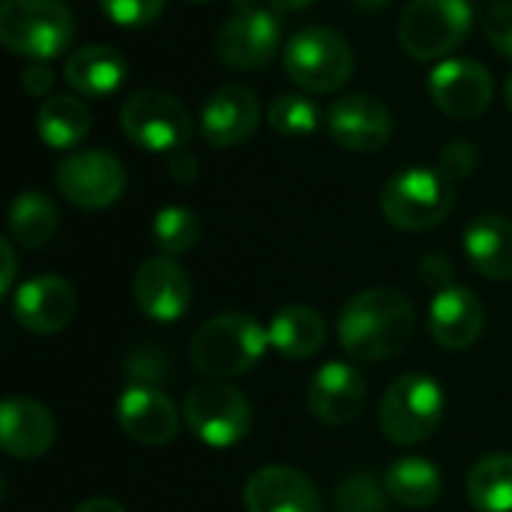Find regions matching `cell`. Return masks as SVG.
Instances as JSON below:
<instances>
[{"label":"cell","mask_w":512,"mask_h":512,"mask_svg":"<svg viewBox=\"0 0 512 512\" xmlns=\"http://www.w3.org/2000/svg\"><path fill=\"white\" fill-rule=\"evenodd\" d=\"M465 252L477 273L492 282L512 279V219L480 216L465 231Z\"/></svg>","instance_id":"22"},{"label":"cell","mask_w":512,"mask_h":512,"mask_svg":"<svg viewBox=\"0 0 512 512\" xmlns=\"http://www.w3.org/2000/svg\"><path fill=\"white\" fill-rule=\"evenodd\" d=\"M54 417L36 399H6L0 408V447L12 459H39L54 447Z\"/></svg>","instance_id":"20"},{"label":"cell","mask_w":512,"mask_h":512,"mask_svg":"<svg viewBox=\"0 0 512 512\" xmlns=\"http://www.w3.org/2000/svg\"><path fill=\"white\" fill-rule=\"evenodd\" d=\"M381 210L399 231H429L441 225L453 210L450 180L429 168L399 171L381 192Z\"/></svg>","instance_id":"8"},{"label":"cell","mask_w":512,"mask_h":512,"mask_svg":"<svg viewBox=\"0 0 512 512\" xmlns=\"http://www.w3.org/2000/svg\"><path fill=\"white\" fill-rule=\"evenodd\" d=\"M168 174H171L177 183H189V180H195V174H198V162H195V156H189V153H183V150H174V153H171V159H168Z\"/></svg>","instance_id":"37"},{"label":"cell","mask_w":512,"mask_h":512,"mask_svg":"<svg viewBox=\"0 0 512 512\" xmlns=\"http://www.w3.org/2000/svg\"><path fill=\"white\" fill-rule=\"evenodd\" d=\"M354 6H360V9H366V12H378V9H384L390 0H351Z\"/></svg>","instance_id":"41"},{"label":"cell","mask_w":512,"mask_h":512,"mask_svg":"<svg viewBox=\"0 0 512 512\" xmlns=\"http://www.w3.org/2000/svg\"><path fill=\"white\" fill-rule=\"evenodd\" d=\"M282 63L303 93H333L351 78L354 51L330 27H303L288 39Z\"/></svg>","instance_id":"5"},{"label":"cell","mask_w":512,"mask_h":512,"mask_svg":"<svg viewBox=\"0 0 512 512\" xmlns=\"http://www.w3.org/2000/svg\"><path fill=\"white\" fill-rule=\"evenodd\" d=\"M75 36L72 9L63 0H3L0 42L36 63L60 57Z\"/></svg>","instance_id":"3"},{"label":"cell","mask_w":512,"mask_h":512,"mask_svg":"<svg viewBox=\"0 0 512 512\" xmlns=\"http://www.w3.org/2000/svg\"><path fill=\"white\" fill-rule=\"evenodd\" d=\"M429 96L432 102L453 120L480 117L495 93L492 75L483 63L471 57H447L429 72Z\"/></svg>","instance_id":"11"},{"label":"cell","mask_w":512,"mask_h":512,"mask_svg":"<svg viewBox=\"0 0 512 512\" xmlns=\"http://www.w3.org/2000/svg\"><path fill=\"white\" fill-rule=\"evenodd\" d=\"M120 126L126 138L150 153H174L192 135V117L186 105L165 90H138L120 108Z\"/></svg>","instance_id":"9"},{"label":"cell","mask_w":512,"mask_h":512,"mask_svg":"<svg viewBox=\"0 0 512 512\" xmlns=\"http://www.w3.org/2000/svg\"><path fill=\"white\" fill-rule=\"evenodd\" d=\"M21 84L30 96H45L54 84V75L45 63H30L24 72H21Z\"/></svg>","instance_id":"35"},{"label":"cell","mask_w":512,"mask_h":512,"mask_svg":"<svg viewBox=\"0 0 512 512\" xmlns=\"http://www.w3.org/2000/svg\"><path fill=\"white\" fill-rule=\"evenodd\" d=\"M384 486H387L390 498L399 501L402 507L423 510V507H432L441 498L444 480H441V471L429 459L408 456V459H396L387 468Z\"/></svg>","instance_id":"25"},{"label":"cell","mask_w":512,"mask_h":512,"mask_svg":"<svg viewBox=\"0 0 512 512\" xmlns=\"http://www.w3.org/2000/svg\"><path fill=\"white\" fill-rule=\"evenodd\" d=\"M270 345L288 360H309L327 342V324L312 306H285L273 315L267 327Z\"/></svg>","instance_id":"24"},{"label":"cell","mask_w":512,"mask_h":512,"mask_svg":"<svg viewBox=\"0 0 512 512\" xmlns=\"http://www.w3.org/2000/svg\"><path fill=\"white\" fill-rule=\"evenodd\" d=\"M0 258H3V273H0V291L9 294L15 282V249L9 240H0Z\"/></svg>","instance_id":"38"},{"label":"cell","mask_w":512,"mask_h":512,"mask_svg":"<svg viewBox=\"0 0 512 512\" xmlns=\"http://www.w3.org/2000/svg\"><path fill=\"white\" fill-rule=\"evenodd\" d=\"M9 231L18 246L42 249L57 231V210L39 192H21L9 210Z\"/></svg>","instance_id":"28"},{"label":"cell","mask_w":512,"mask_h":512,"mask_svg":"<svg viewBox=\"0 0 512 512\" xmlns=\"http://www.w3.org/2000/svg\"><path fill=\"white\" fill-rule=\"evenodd\" d=\"M390 492L381 480L372 474H357L345 480L336 492V510L339 512H390L387 504Z\"/></svg>","instance_id":"31"},{"label":"cell","mask_w":512,"mask_h":512,"mask_svg":"<svg viewBox=\"0 0 512 512\" xmlns=\"http://www.w3.org/2000/svg\"><path fill=\"white\" fill-rule=\"evenodd\" d=\"M153 237L168 258L186 255L201 237V222L186 207H162L153 219Z\"/></svg>","instance_id":"30"},{"label":"cell","mask_w":512,"mask_h":512,"mask_svg":"<svg viewBox=\"0 0 512 512\" xmlns=\"http://www.w3.org/2000/svg\"><path fill=\"white\" fill-rule=\"evenodd\" d=\"M279 39L282 27L273 12L246 9L222 21L216 33V54L231 69H258L276 54Z\"/></svg>","instance_id":"12"},{"label":"cell","mask_w":512,"mask_h":512,"mask_svg":"<svg viewBox=\"0 0 512 512\" xmlns=\"http://www.w3.org/2000/svg\"><path fill=\"white\" fill-rule=\"evenodd\" d=\"M243 501L249 512H324L312 480L285 465L255 471L243 489Z\"/></svg>","instance_id":"19"},{"label":"cell","mask_w":512,"mask_h":512,"mask_svg":"<svg viewBox=\"0 0 512 512\" xmlns=\"http://www.w3.org/2000/svg\"><path fill=\"white\" fill-rule=\"evenodd\" d=\"M420 273L429 285H438V288L450 285V261L444 255H426L420 264Z\"/></svg>","instance_id":"36"},{"label":"cell","mask_w":512,"mask_h":512,"mask_svg":"<svg viewBox=\"0 0 512 512\" xmlns=\"http://www.w3.org/2000/svg\"><path fill=\"white\" fill-rule=\"evenodd\" d=\"M117 423L135 444H144V447H165L180 432V414H177L174 402L162 390H156L144 381L126 387L120 393Z\"/></svg>","instance_id":"14"},{"label":"cell","mask_w":512,"mask_h":512,"mask_svg":"<svg viewBox=\"0 0 512 512\" xmlns=\"http://www.w3.org/2000/svg\"><path fill=\"white\" fill-rule=\"evenodd\" d=\"M63 78L75 93L111 96L126 81V60L111 45H84L66 57Z\"/></svg>","instance_id":"23"},{"label":"cell","mask_w":512,"mask_h":512,"mask_svg":"<svg viewBox=\"0 0 512 512\" xmlns=\"http://www.w3.org/2000/svg\"><path fill=\"white\" fill-rule=\"evenodd\" d=\"M414 336V306L396 288H369L348 300L339 318L342 348L363 360L378 363L396 357Z\"/></svg>","instance_id":"1"},{"label":"cell","mask_w":512,"mask_h":512,"mask_svg":"<svg viewBox=\"0 0 512 512\" xmlns=\"http://www.w3.org/2000/svg\"><path fill=\"white\" fill-rule=\"evenodd\" d=\"M261 120L258 96L243 84H225L210 93L201 111V135L213 147H234L243 144Z\"/></svg>","instance_id":"18"},{"label":"cell","mask_w":512,"mask_h":512,"mask_svg":"<svg viewBox=\"0 0 512 512\" xmlns=\"http://www.w3.org/2000/svg\"><path fill=\"white\" fill-rule=\"evenodd\" d=\"M183 417H186L189 432L201 444H207L213 450H228L249 435L252 405L246 402V396L237 387L213 378V381L195 384L186 393Z\"/></svg>","instance_id":"7"},{"label":"cell","mask_w":512,"mask_h":512,"mask_svg":"<svg viewBox=\"0 0 512 512\" xmlns=\"http://www.w3.org/2000/svg\"><path fill=\"white\" fill-rule=\"evenodd\" d=\"M132 294H135V306L150 321L174 324L186 315V309L192 303V282L174 258L159 255L138 267Z\"/></svg>","instance_id":"13"},{"label":"cell","mask_w":512,"mask_h":512,"mask_svg":"<svg viewBox=\"0 0 512 512\" xmlns=\"http://www.w3.org/2000/svg\"><path fill=\"white\" fill-rule=\"evenodd\" d=\"M366 402V381L351 363H324L309 387L306 405L324 426H348L360 417Z\"/></svg>","instance_id":"17"},{"label":"cell","mask_w":512,"mask_h":512,"mask_svg":"<svg viewBox=\"0 0 512 512\" xmlns=\"http://www.w3.org/2000/svg\"><path fill=\"white\" fill-rule=\"evenodd\" d=\"M192 3H204V0H192Z\"/></svg>","instance_id":"44"},{"label":"cell","mask_w":512,"mask_h":512,"mask_svg":"<svg viewBox=\"0 0 512 512\" xmlns=\"http://www.w3.org/2000/svg\"><path fill=\"white\" fill-rule=\"evenodd\" d=\"M330 135L339 147L354 153H375L390 141L393 120L381 99L369 93H348L336 99V105L327 114Z\"/></svg>","instance_id":"15"},{"label":"cell","mask_w":512,"mask_h":512,"mask_svg":"<svg viewBox=\"0 0 512 512\" xmlns=\"http://www.w3.org/2000/svg\"><path fill=\"white\" fill-rule=\"evenodd\" d=\"M126 186L123 165L105 150H78L57 165L60 195L81 210L111 207Z\"/></svg>","instance_id":"10"},{"label":"cell","mask_w":512,"mask_h":512,"mask_svg":"<svg viewBox=\"0 0 512 512\" xmlns=\"http://www.w3.org/2000/svg\"><path fill=\"white\" fill-rule=\"evenodd\" d=\"M432 339L447 351L471 348L483 333V303L462 285H447L429 306Z\"/></svg>","instance_id":"21"},{"label":"cell","mask_w":512,"mask_h":512,"mask_svg":"<svg viewBox=\"0 0 512 512\" xmlns=\"http://www.w3.org/2000/svg\"><path fill=\"white\" fill-rule=\"evenodd\" d=\"M477 18H480L486 39L501 54L512 57V0H480Z\"/></svg>","instance_id":"32"},{"label":"cell","mask_w":512,"mask_h":512,"mask_svg":"<svg viewBox=\"0 0 512 512\" xmlns=\"http://www.w3.org/2000/svg\"><path fill=\"white\" fill-rule=\"evenodd\" d=\"M75 512H126L117 501H111V498H90V501H84L81 507Z\"/></svg>","instance_id":"39"},{"label":"cell","mask_w":512,"mask_h":512,"mask_svg":"<svg viewBox=\"0 0 512 512\" xmlns=\"http://www.w3.org/2000/svg\"><path fill=\"white\" fill-rule=\"evenodd\" d=\"M468 498L480 512H512V456L492 453L468 474Z\"/></svg>","instance_id":"27"},{"label":"cell","mask_w":512,"mask_h":512,"mask_svg":"<svg viewBox=\"0 0 512 512\" xmlns=\"http://www.w3.org/2000/svg\"><path fill=\"white\" fill-rule=\"evenodd\" d=\"M471 0H411L399 18V42L414 60H444L474 27Z\"/></svg>","instance_id":"4"},{"label":"cell","mask_w":512,"mask_h":512,"mask_svg":"<svg viewBox=\"0 0 512 512\" xmlns=\"http://www.w3.org/2000/svg\"><path fill=\"white\" fill-rule=\"evenodd\" d=\"M507 105H510V111H512V75H510V81H507Z\"/></svg>","instance_id":"43"},{"label":"cell","mask_w":512,"mask_h":512,"mask_svg":"<svg viewBox=\"0 0 512 512\" xmlns=\"http://www.w3.org/2000/svg\"><path fill=\"white\" fill-rule=\"evenodd\" d=\"M477 165H480V150H477L471 141H453V144L444 147L441 162H438V171H441L447 180H462V177H468Z\"/></svg>","instance_id":"34"},{"label":"cell","mask_w":512,"mask_h":512,"mask_svg":"<svg viewBox=\"0 0 512 512\" xmlns=\"http://www.w3.org/2000/svg\"><path fill=\"white\" fill-rule=\"evenodd\" d=\"M270 345L267 330L246 312H225L198 327L189 342L192 366L210 378H237L255 369Z\"/></svg>","instance_id":"2"},{"label":"cell","mask_w":512,"mask_h":512,"mask_svg":"<svg viewBox=\"0 0 512 512\" xmlns=\"http://www.w3.org/2000/svg\"><path fill=\"white\" fill-rule=\"evenodd\" d=\"M447 399L435 378L411 372L390 384L381 399V429L393 444H420L432 438L444 420Z\"/></svg>","instance_id":"6"},{"label":"cell","mask_w":512,"mask_h":512,"mask_svg":"<svg viewBox=\"0 0 512 512\" xmlns=\"http://www.w3.org/2000/svg\"><path fill=\"white\" fill-rule=\"evenodd\" d=\"M231 3H234V6H237L240 12H246V9H255V6H252L255 0H231Z\"/></svg>","instance_id":"42"},{"label":"cell","mask_w":512,"mask_h":512,"mask_svg":"<svg viewBox=\"0 0 512 512\" xmlns=\"http://www.w3.org/2000/svg\"><path fill=\"white\" fill-rule=\"evenodd\" d=\"M309 3H315V0H270V6L276 12H297V9H306Z\"/></svg>","instance_id":"40"},{"label":"cell","mask_w":512,"mask_h":512,"mask_svg":"<svg viewBox=\"0 0 512 512\" xmlns=\"http://www.w3.org/2000/svg\"><path fill=\"white\" fill-rule=\"evenodd\" d=\"M78 309L75 288L60 276H36L18 285L12 297L15 321L30 333H60L72 324Z\"/></svg>","instance_id":"16"},{"label":"cell","mask_w":512,"mask_h":512,"mask_svg":"<svg viewBox=\"0 0 512 512\" xmlns=\"http://www.w3.org/2000/svg\"><path fill=\"white\" fill-rule=\"evenodd\" d=\"M39 138L54 150H69L90 132V111L78 96H48L36 114Z\"/></svg>","instance_id":"26"},{"label":"cell","mask_w":512,"mask_h":512,"mask_svg":"<svg viewBox=\"0 0 512 512\" xmlns=\"http://www.w3.org/2000/svg\"><path fill=\"white\" fill-rule=\"evenodd\" d=\"M99 3L102 12L120 27H147L165 9V0H99Z\"/></svg>","instance_id":"33"},{"label":"cell","mask_w":512,"mask_h":512,"mask_svg":"<svg viewBox=\"0 0 512 512\" xmlns=\"http://www.w3.org/2000/svg\"><path fill=\"white\" fill-rule=\"evenodd\" d=\"M267 123L288 138H306L321 126V111L306 93H279L267 108Z\"/></svg>","instance_id":"29"}]
</instances>
